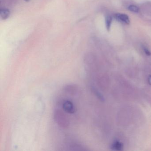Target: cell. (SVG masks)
<instances>
[{
  "mask_svg": "<svg viewBox=\"0 0 151 151\" xmlns=\"http://www.w3.org/2000/svg\"><path fill=\"white\" fill-rule=\"evenodd\" d=\"M25 1H27V2H29V1H31V0H24Z\"/></svg>",
  "mask_w": 151,
  "mask_h": 151,
  "instance_id": "obj_13",
  "label": "cell"
},
{
  "mask_svg": "<svg viewBox=\"0 0 151 151\" xmlns=\"http://www.w3.org/2000/svg\"><path fill=\"white\" fill-rule=\"evenodd\" d=\"M112 22V18L110 16H108L106 18V28L108 31H109L111 27Z\"/></svg>",
  "mask_w": 151,
  "mask_h": 151,
  "instance_id": "obj_7",
  "label": "cell"
},
{
  "mask_svg": "<svg viewBox=\"0 0 151 151\" xmlns=\"http://www.w3.org/2000/svg\"><path fill=\"white\" fill-rule=\"evenodd\" d=\"M128 9L131 12L138 13L139 11V8L135 5H130L128 7Z\"/></svg>",
  "mask_w": 151,
  "mask_h": 151,
  "instance_id": "obj_10",
  "label": "cell"
},
{
  "mask_svg": "<svg viewBox=\"0 0 151 151\" xmlns=\"http://www.w3.org/2000/svg\"><path fill=\"white\" fill-rule=\"evenodd\" d=\"M92 91L93 92L94 94L97 96L98 99H99L103 101L104 98H103V96H102V95H101V93L99 92L98 91V90H96L95 88L92 87Z\"/></svg>",
  "mask_w": 151,
  "mask_h": 151,
  "instance_id": "obj_9",
  "label": "cell"
},
{
  "mask_svg": "<svg viewBox=\"0 0 151 151\" xmlns=\"http://www.w3.org/2000/svg\"><path fill=\"white\" fill-rule=\"evenodd\" d=\"M63 109L66 113L73 114L76 113V109L74 103L70 100H65L63 104Z\"/></svg>",
  "mask_w": 151,
  "mask_h": 151,
  "instance_id": "obj_2",
  "label": "cell"
},
{
  "mask_svg": "<svg viewBox=\"0 0 151 151\" xmlns=\"http://www.w3.org/2000/svg\"><path fill=\"white\" fill-rule=\"evenodd\" d=\"M143 50H144V52H145V53L146 54V55H148V56L151 55V52H150V51H149V50H148L147 47H143Z\"/></svg>",
  "mask_w": 151,
  "mask_h": 151,
  "instance_id": "obj_11",
  "label": "cell"
},
{
  "mask_svg": "<svg viewBox=\"0 0 151 151\" xmlns=\"http://www.w3.org/2000/svg\"><path fill=\"white\" fill-rule=\"evenodd\" d=\"M115 17L118 21L122 22L123 23L129 24L130 23L129 17L125 14H115Z\"/></svg>",
  "mask_w": 151,
  "mask_h": 151,
  "instance_id": "obj_4",
  "label": "cell"
},
{
  "mask_svg": "<svg viewBox=\"0 0 151 151\" xmlns=\"http://www.w3.org/2000/svg\"><path fill=\"white\" fill-rule=\"evenodd\" d=\"M63 91L70 95H76L78 92V88L76 84H67L63 87Z\"/></svg>",
  "mask_w": 151,
  "mask_h": 151,
  "instance_id": "obj_3",
  "label": "cell"
},
{
  "mask_svg": "<svg viewBox=\"0 0 151 151\" xmlns=\"http://www.w3.org/2000/svg\"><path fill=\"white\" fill-rule=\"evenodd\" d=\"M70 150H85L86 149L84 148L83 145L79 144H73L70 146Z\"/></svg>",
  "mask_w": 151,
  "mask_h": 151,
  "instance_id": "obj_8",
  "label": "cell"
},
{
  "mask_svg": "<svg viewBox=\"0 0 151 151\" xmlns=\"http://www.w3.org/2000/svg\"><path fill=\"white\" fill-rule=\"evenodd\" d=\"M0 15L2 20H6L10 16V11L7 8H2L0 11Z\"/></svg>",
  "mask_w": 151,
  "mask_h": 151,
  "instance_id": "obj_5",
  "label": "cell"
},
{
  "mask_svg": "<svg viewBox=\"0 0 151 151\" xmlns=\"http://www.w3.org/2000/svg\"><path fill=\"white\" fill-rule=\"evenodd\" d=\"M123 145V144L121 142L119 141H115L111 146V149L113 150H116V151H121L122 150Z\"/></svg>",
  "mask_w": 151,
  "mask_h": 151,
  "instance_id": "obj_6",
  "label": "cell"
},
{
  "mask_svg": "<svg viewBox=\"0 0 151 151\" xmlns=\"http://www.w3.org/2000/svg\"><path fill=\"white\" fill-rule=\"evenodd\" d=\"M147 81H148V83L151 86V75H150V76H148Z\"/></svg>",
  "mask_w": 151,
  "mask_h": 151,
  "instance_id": "obj_12",
  "label": "cell"
},
{
  "mask_svg": "<svg viewBox=\"0 0 151 151\" xmlns=\"http://www.w3.org/2000/svg\"><path fill=\"white\" fill-rule=\"evenodd\" d=\"M54 119L56 124L62 129H68L69 126L68 118L61 110L56 109L54 111Z\"/></svg>",
  "mask_w": 151,
  "mask_h": 151,
  "instance_id": "obj_1",
  "label": "cell"
}]
</instances>
